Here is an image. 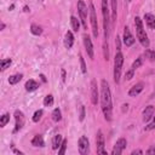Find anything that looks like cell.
Wrapping results in <instances>:
<instances>
[{
  "instance_id": "38",
  "label": "cell",
  "mask_w": 155,
  "mask_h": 155,
  "mask_svg": "<svg viewBox=\"0 0 155 155\" xmlns=\"http://www.w3.org/2000/svg\"><path fill=\"white\" fill-rule=\"evenodd\" d=\"M147 154H155V145L150 147V148L147 150Z\"/></svg>"
},
{
  "instance_id": "25",
  "label": "cell",
  "mask_w": 155,
  "mask_h": 155,
  "mask_svg": "<svg viewBox=\"0 0 155 155\" xmlns=\"http://www.w3.org/2000/svg\"><path fill=\"white\" fill-rule=\"evenodd\" d=\"M30 33L34 34V35H40L42 33V28L38 24H31L30 25Z\"/></svg>"
},
{
  "instance_id": "5",
  "label": "cell",
  "mask_w": 155,
  "mask_h": 155,
  "mask_svg": "<svg viewBox=\"0 0 155 155\" xmlns=\"http://www.w3.org/2000/svg\"><path fill=\"white\" fill-rule=\"evenodd\" d=\"M87 6L86 4L82 1V0H79L78 1V12H79V17L81 19V23L84 25L85 29H87Z\"/></svg>"
},
{
  "instance_id": "37",
  "label": "cell",
  "mask_w": 155,
  "mask_h": 155,
  "mask_svg": "<svg viewBox=\"0 0 155 155\" xmlns=\"http://www.w3.org/2000/svg\"><path fill=\"white\" fill-rule=\"evenodd\" d=\"M79 119H80V121H82L85 119V107L84 105L80 107V116H79Z\"/></svg>"
},
{
  "instance_id": "8",
  "label": "cell",
  "mask_w": 155,
  "mask_h": 155,
  "mask_svg": "<svg viewBox=\"0 0 155 155\" xmlns=\"http://www.w3.org/2000/svg\"><path fill=\"white\" fill-rule=\"evenodd\" d=\"M126 145H127V140H126L125 138H122V137L119 138V139L116 140V143H115L113 150H111V154H113V155H120V154H122V151L125 150Z\"/></svg>"
},
{
  "instance_id": "36",
  "label": "cell",
  "mask_w": 155,
  "mask_h": 155,
  "mask_svg": "<svg viewBox=\"0 0 155 155\" xmlns=\"http://www.w3.org/2000/svg\"><path fill=\"white\" fill-rule=\"evenodd\" d=\"M133 74H134V70L131 68L128 71H126V75H125V79L126 80H131L132 78H133Z\"/></svg>"
},
{
  "instance_id": "31",
  "label": "cell",
  "mask_w": 155,
  "mask_h": 155,
  "mask_svg": "<svg viewBox=\"0 0 155 155\" xmlns=\"http://www.w3.org/2000/svg\"><path fill=\"white\" fill-rule=\"evenodd\" d=\"M67 144H68V140H67V139H63V142H62V144H61V147H59V149H58V154H59V155L65 154Z\"/></svg>"
},
{
  "instance_id": "44",
  "label": "cell",
  "mask_w": 155,
  "mask_h": 155,
  "mask_svg": "<svg viewBox=\"0 0 155 155\" xmlns=\"http://www.w3.org/2000/svg\"><path fill=\"white\" fill-rule=\"evenodd\" d=\"M127 1H131V0H127Z\"/></svg>"
},
{
  "instance_id": "4",
  "label": "cell",
  "mask_w": 155,
  "mask_h": 155,
  "mask_svg": "<svg viewBox=\"0 0 155 155\" xmlns=\"http://www.w3.org/2000/svg\"><path fill=\"white\" fill-rule=\"evenodd\" d=\"M122 64H124V54L120 51H117V53L115 54V59H114V81H115V84L120 82Z\"/></svg>"
},
{
  "instance_id": "12",
  "label": "cell",
  "mask_w": 155,
  "mask_h": 155,
  "mask_svg": "<svg viewBox=\"0 0 155 155\" xmlns=\"http://www.w3.org/2000/svg\"><path fill=\"white\" fill-rule=\"evenodd\" d=\"M124 44H125L127 47H130V46H132V45L134 44V38H133V35L131 34L128 27H125V28H124Z\"/></svg>"
},
{
  "instance_id": "28",
  "label": "cell",
  "mask_w": 155,
  "mask_h": 155,
  "mask_svg": "<svg viewBox=\"0 0 155 155\" xmlns=\"http://www.w3.org/2000/svg\"><path fill=\"white\" fill-rule=\"evenodd\" d=\"M10 121V114H4L1 117H0V126L1 127H5L6 126V124Z\"/></svg>"
},
{
  "instance_id": "43",
  "label": "cell",
  "mask_w": 155,
  "mask_h": 155,
  "mask_svg": "<svg viewBox=\"0 0 155 155\" xmlns=\"http://www.w3.org/2000/svg\"><path fill=\"white\" fill-rule=\"evenodd\" d=\"M4 28H5V23H1V30H4Z\"/></svg>"
},
{
  "instance_id": "42",
  "label": "cell",
  "mask_w": 155,
  "mask_h": 155,
  "mask_svg": "<svg viewBox=\"0 0 155 155\" xmlns=\"http://www.w3.org/2000/svg\"><path fill=\"white\" fill-rule=\"evenodd\" d=\"M62 78H63V81H65V71L62 70Z\"/></svg>"
},
{
  "instance_id": "32",
  "label": "cell",
  "mask_w": 155,
  "mask_h": 155,
  "mask_svg": "<svg viewBox=\"0 0 155 155\" xmlns=\"http://www.w3.org/2000/svg\"><path fill=\"white\" fill-rule=\"evenodd\" d=\"M103 54H104V59L108 61L109 59V46H108V41H104V45H103Z\"/></svg>"
},
{
  "instance_id": "40",
  "label": "cell",
  "mask_w": 155,
  "mask_h": 155,
  "mask_svg": "<svg viewBox=\"0 0 155 155\" xmlns=\"http://www.w3.org/2000/svg\"><path fill=\"white\" fill-rule=\"evenodd\" d=\"M131 154H132V155H136V154H143V151H142V150H139V149H137V150H133Z\"/></svg>"
},
{
  "instance_id": "14",
  "label": "cell",
  "mask_w": 155,
  "mask_h": 155,
  "mask_svg": "<svg viewBox=\"0 0 155 155\" xmlns=\"http://www.w3.org/2000/svg\"><path fill=\"white\" fill-rule=\"evenodd\" d=\"M154 114H155V107L154 105L145 107V109L143 110V121L144 122H149L153 119Z\"/></svg>"
},
{
  "instance_id": "26",
  "label": "cell",
  "mask_w": 155,
  "mask_h": 155,
  "mask_svg": "<svg viewBox=\"0 0 155 155\" xmlns=\"http://www.w3.org/2000/svg\"><path fill=\"white\" fill-rule=\"evenodd\" d=\"M144 56H145L150 62H154V61H155V51H154V50L147 48L145 52H144Z\"/></svg>"
},
{
  "instance_id": "41",
  "label": "cell",
  "mask_w": 155,
  "mask_h": 155,
  "mask_svg": "<svg viewBox=\"0 0 155 155\" xmlns=\"http://www.w3.org/2000/svg\"><path fill=\"white\" fill-rule=\"evenodd\" d=\"M13 153H15V154H19V155H23V153H22V151H19V150H17V149H13Z\"/></svg>"
},
{
  "instance_id": "1",
  "label": "cell",
  "mask_w": 155,
  "mask_h": 155,
  "mask_svg": "<svg viewBox=\"0 0 155 155\" xmlns=\"http://www.w3.org/2000/svg\"><path fill=\"white\" fill-rule=\"evenodd\" d=\"M101 105L102 111L104 114V117L107 121L111 120V113H113V103H111V92L110 87L107 80L101 81Z\"/></svg>"
},
{
  "instance_id": "35",
  "label": "cell",
  "mask_w": 155,
  "mask_h": 155,
  "mask_svg": "<svg viewBox=\"0 0 155 155\" xmlns=\"http://www.w3.org/2000/svg\"><path fill=\"white\" fill-rule=\"evenodd\" d=\"M155 128V116H153V120L151 122H149L147 126H145V131H151Z\"/></svg>"
},
{
  "instance_id": "21",
  "label": "cell",
  "mask_w": 155,
  "mask_h": 155,
  "mask_svg": "<svg viewBox=\"0 0 155 155\" xmlns=\"http://www.w3.org/2000/svg\"><path fill=\"white\" fill-rule=\"evenodd\" d=\"M62 142H63L62 136H61V134H56V136L53 137V139H52V148H53L54 150H56V149H58V148L61 147Z\"/></svg>"
},
{
  "instance_id": "6",
  "label": "cell",
  "mask_w": 155,
  "mask_h": 155,
  "mask_svg": "<svg viewBox=\"0 0 155 155\" xmlns=\"http://www.w3.org/2000/svg\"><path fill=\"white\" fill-rule=\"evenodd\" d=\"M90 22H91V27H92V33L93 36L97 38L98 36V23H97V16H96V10L92 2H90Z\"/></svg>"
},
{
  "instance_id": "15",
  "label": "cell",
  "mask_w": 155,
  "mask_h": 155,
  "mask_svg": "<svg viewBox=\"0 0 155 155\" xmlns=\"http://www.w3.org/2000/svg\"><path fill=\"white\" fill-rule=\"evenodd\" d=\"M143 88H144V82H137L136 85H133L131 88H130V91H128V96L130 97H136V96H138L142 91H143Z\"/></svg>"
},
{
  "instance_id": "9",
  "label": "cell",
  "mask_w": 155,
  "mask_h": 155,
  "mask_svg": "<svg viewBox=\"0 0 155 155\" xmlns=\"http://www.w3.org/2000/svg\"><path fill=\"white\" fill-rule=\"evenodd\" d=\"M15 120H16V124H15V128H13V133L18 132L22 130L23 125H24V115L21 110H16L15 111Z\"/></svg>"
},
{
  "instance_id": "13",
  "label": "cell",
  "mask_w": 155,
  "mask_h": 155,
  "mask_svg": "<svg viewBox=\"0 0 155 155\" xmlns=\"http://www.w3.org/2000/svg\"><path fill=\"white\" fill-rule=\"evenodd\" d=\"M98 87H97V81L92 80L91 81V102L92 104H97L98 103Z\"/></svg>"
},
{
  "instance_id": "24",
  "label": "cell",
  "mask_w": 155,
  "mask_h": 155,
  "mask_svg": "<svg viewBox=\"0 0 155 155\" xmlns=\"http://www.w3.org/2000/svg\"><path fill=\"white\" fill-rule=\"evenodd\" d=\"M52 120H53L54 122H58V121L62 120V113H61V110H59L58 108H56V109L52 111Z\"/></svg>"
},
{
  "instance_id": "17",
  "label": "cell",
  "mask_w": 155,
  "mask_h": 155,
  "mask_svg": "<svg viewBox=\"0 0 155 155\" xmlns=\"http://www.w3.org/2000/svg\"><path fill=\"white\" fill-rule=\"evenodd\" d=\"M144 19H145V24L150 28V29H155V16L151 13H145L144 15Z\"/></svg>"
},
{
  "instance_id": "33",
  "label": "cell",
  "mask_w": 155,
  "mask_h": 155,
  "mask_svg": "<svg viewBox=\"0 0 155 155\" xmlns=\"http://www.w3.org/2000/svg\"><path fill=\"white\" fill-rule=\"evenodd\" d=\"M42 114H44L42 109H39V110H36V111L34 113V115H33V121H34V122H38V121L41 119Z\"/></svg>"
},
{
  "instance_id": "39",
  "label": "cell",
  "mask_w": 155,
  "mask_h": 155,
  "mask_svg": "<svg viewBox=\"0 0 155 155\" xmlns=\"http://www.w3.org/2000/svg\"><path fill=\"white\" fill-rule=\"evenodd\" d=\"M115 45H116V50H117V51H120V38H119V36H116Z\"/></svg>"
},
{
  "instance_id": "30",
  "label": "cell",
  "mask_w": 155,
  "mask_h": 155,
  "mask_svg": "<svg viewBox=\"0 0 155 155\" xmlns=\"http://www.w3.org/2000/svg\"><path fill=\"white\" fill-rule=\"evenodd\" d=\"M142 64H143V58H142V57H138V58L132 63V67H131V68H132L133 70H136V69H138Z\"/></svg>"
},
{
  "instance_id": "2",
  "label": "cell",
  "mask_w": 155,
  "mask_h": 155,
  "mask_svg": "<svg viewBox=\"0 0 155 155\" xmlns=\"http://www.w3.org/2000/svg\"><path fill=\"white\" fill-rule=\"evenodd\" d=\"M134 25H136L137 39L139 40V42H140V45H142L143 47L148 48V47H149V39H148V35H147L145 29H144V27H143V22H142V19H140L138 16L134 18Z\"/></svg>"
},
{
  "instance_id": "23",
  "label": "cell",
  "mask_w": 155,
  "mask_h": 155,
  "mask_svg": "<svg viewBox=\"0 0 155 155\" xmlns=\"http://www.w3.org/2000/svg\"><path fill=\"white\" fill-rule=\"evenodd\" d=\"M70 23H71V28H73L74 31H78L80 29V22H79V19L75 16L70 17Z\"/></svg>"
},
{
  "instance_id": "22",
  "label": "cell",
  "mask_w": 155,
  "mask_h": 155,
  "mask_svg": "<svg viewBox=\"0 0 155 155\" xmlns=\"http://www.w3.org/2000/svg\"><path fill=\"white\" fill-rule=\"evenodd\" d=\"M22 78H23L22 74H13L8 78V82H10V85H16L17 82H19L22 80Z\"/></svg>"
},
{
  "instance_id": "19",
  "label": "cell",
  "mask_w": 155,
  "mask_h": 155,
  "mask_svg": "<svg viewBox=\"0 0 155 155\" xmlns=\"http://www.w3.org/2000/svg\"><path fill=\"white\" fill-rule=\"evenodd\" d=\"M31 145H34V147H44L45 145V142H44L42 136L41 134L34 136V138L31 139Z\"/></svg>"
},
{
  "instance_id": "27",
  "label": "cell",
  "mask_w": 155,
  "mask_h": 155,
  "mask_svg": "<svg viewBox=\"0 0 155 155\" xmlns=\"http://www.w3.org/2000/svg\"><path fill=\"white\" fill-rule=\"evenodd\" d=\"M11 63H12V61H11V58H5V59H1V70L4 71V70H6L10 65H11Z\"/></svg>"
},
{
  "instance_id": "3",
  "label": "cell",
  "mask_w": 155,
  "mask_h": 155,
  "mask_svg": "<svg viewBox=\"0 0 155 155\" xmlns=\"http://www.w3.org/2000/svg\"><path fill=\"white\" fill-rule=\"evenodd\" d=\"M102 15H103V29H104V39L108 41L110 35V15L108 8V0H102Z\"/></svg>"
},
{
  "instance_id": "20",
  "label": "cell",
  "mask_w": 155,
  "mask_h": 155,
  "mask_svg": "<svg viewBox=\"0 0 155 155\" xmlns=\"http://www.w3.org/2000/svg\"><path fill=\"white\" fill-rule=\"evenodd\" d=\"M111 1V22H116L117 16V0H110Z\"/></svg>"
},
{
  "instance_id": "29",
  "label": "cell",
  "mask_w": 155,
  "mask_h": 155,
  "mask_svg": "<svg viewBox=\"0 0 155 155\" xmlns=\"http://www.w3.org/2000/svg\"><path fill=\"white\" fill-rule=\"evenodd\" d=\"M53 104V96L52 94H47L44 99V105L45 107H51Z\"/></svg>"
},
{
  "instance_id": "16",
  "label": "cell",
  "mask_w": 155,
  "mask_h": 155,
  "mask_svg": "<svg viewBox=\"0 0 155 155\" xmlns=\"http://www.w3.org/2000/svg\"><path fill=\"white\" fill-rule=\"evenodd\" d=\"M73 44H74V35H73V33H71L70 30H68V31L65 33L64 45H65V47H67V48H71Z\"/></svg>"
},
{
  "instance_id": "7",
  "label": "cell",
  "mask_w": 155,
  "mask_h": 155,
  "mask_svg": "<svg viewBox=\"0 0 155 155\" xmlns=\"http://www.w3.org/2000/svg\"><path fill=\"white\" fill-rule=\"evenodd\" d=\"M96 147H97V153L98 154H107L104 149V136L101 130H98L96 134Z\"/></svg>"
},
{
  "instance_id": "18",
  "label": "cell",
  "mask_w": 155,
  "mask_h": 155,
  "mask_svg": "<svg viewBox=\"0 0 155 155\" xmlns=\"http://www.w3.org/2000/svg\"><path fill=\"white\" fill-rule=\"evenodd\" d=\"M24 87H25V90H27L28 92H33V91H35V90L39 87V85H38V82H36L35 80L30 79V80H28V81L25 82Z\"/></svg>"
},
{
  "instance_id": "34",
  "label": "cell",
  "mask_w": 155,
  "mask_h": 155,
  "mask_svg": "<svg viewBox=\"0 0 155 155\" xmlns=\"http://www.w3.org/2000/svg\"><path fill=\"white\" fill-rule=\"evenodd\" d=\"M79 61H80V65H81V71H82L84 74H86V73H87V68H86L85 61H84V58H82L81 54H79Z\"/></svg>"
},
{
  "instance_id": "10",
  "label": "cell",
  "mask_w": 155,
  "mask_h": 155,
  "mask_svg": "<svg viewBox=\"0 0 155 155\" xmlns=\"http://www.w3.org/2000/svg\"><path fill=\"white\" fill-rule=\"evenodd\" d=\"M79 153L81 155H86L90 153V143L86 136H81L79 139Z\"/></svg>"
},
{
  "instance_id": "11",
  "label": "cell",
  "mask_w": 155,
  "mask_h": 155,
  "mask_svg": "<svg viewBox=\"0 0 155 155\" xmlns=\"http://www.w3.org/2000/svg\"><path fill=\"white\" fill-rule=\"evenodd\" d=\"M84 45H85V50L88 54V57L91 59H93L94 57V51H93V45H92V41H91V38L88 35H84Z\"/></svg>"
}]
</instances>
